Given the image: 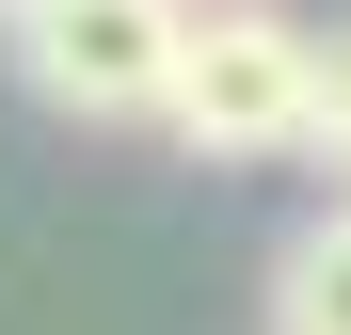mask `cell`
Listing matches in <instances>:
<instances>
[{
	"label": "cell",
	"instance_id": "cell-1",
	"mask_svg": "<svg viewBox=\"0 0 351 335\" xmlns=\"http://www.w3.org/2000/svg\"><path fill=\"white\" fill-rule=\"evenodd\" d=\"M304 112H319V32H304V16H271V0L192 16V48H176V112H160L176 144H208V160H287Z\"/></svg>",
	"mask_w": 351,
	"mask_h": 335
},
{
	"label": "cell",
	"instance_id": "cell-2",
	"mask_svg": "<svg viewBox=\"0 0 351 335\" xmlns=\"http://www.w3.org/2000/svg\"><path fill=\"white\" fill-rule=\"evenodd\" d=\"M176 48H192V0H16V64L80 128H160Z\"/></svg>",
	"mask_w": 351,
	"mask_h": 335
},
{
	"label": "cell",
	"instance_id": "cell-3",
	"mask_svg": "<svg viewBox=\"0 0 351 335\" xmlns=\"http://www.w3.org/2000/svg\"><path fill=\"white\" fill-rule=\"evenodd\" d=\"M271 335H351V208L287 223V256H271Z\"/></svg>",
	"mask_w": 351,
	"mask_h": 335
},
{
	"label": "cell",
	"instance_id": "cell-4",
	"mask_svg": "<svg viewBox=\"0 0 351 335\" xmlns=\"http://www.w3.org/2000/svg\"><path fill=\"white\" fill-rule=\"evenodd\" d=\"M304 144L351 176V32H319V112H304Z\"/></svg>",
	"mask_w": 351,
	"mask_h": 335
},
{
	"label": "cell",
	"instance_id": "cell-5",
	"mask_svg": "<svg viewBox=\"0 0 351 335\" xmlns=\"http://www.w3.org/2000/svg\"><path fill=\"white\" fill-rule=\"evenodd\" d=\"M192 16H223V0H192Z\"/></svg>",
	"mask_w": 351,
	"mask_h": 335
},
{
	"label": "cell",
	"instance_id": "cell-6",
	"mask_svg": "<svg viewBox=\"0 0 351 335\" xmlns=\"http://www.w3.org/2000/svg\"><path fill=\"white\" fill-rule=\"evenodd\" d=\"M0 16H16V0H0Z\"/></svg>",
	"mask_w": 351,
	"mask_h": 335
},
{
	"label": "cell",
	"instance_id": "cell-7",
	"mask_svg": "<svg viewBox=\"0 0 351 335\" xmlns=\"http://www.w3.org/2000/svg\"><path fill=\"white\" fill-rule=\"evenodd\" d=\"M335 208H351V192H335Z\"/></svg>",
	"mask_w": 351,
	"mask_h": 335
}]
</instances>
